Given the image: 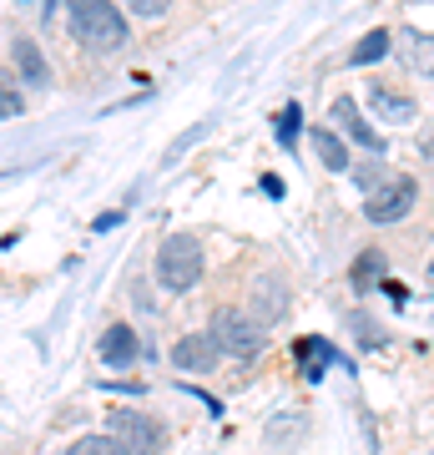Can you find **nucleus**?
Here are the masks:
<instances>
[{
    "mask_svg": "<svg viewBox=\"0 0 434 455\" xmlns=\"http://www.w3.org/2000/svg\"><path fill=\"white\" fill-rule=\"evenodd\" d=\"M430 293H434V263H430Z\"/></svg>",
    "mask_w": 434,
    "mask_h": 455,
    "instance_id": "obj_22",
    "label": "nucleus"
},
{
    "mask_svg": "<svg viewBox=\"0 0 434 455\" xmlns=\"http://www.w3.org/2000/svg\"><path fill=\"white\" fill-rule=\"evenodd\" d=\"M354 178H359V182H364V188L374 193V188H379V178H384V167H359Z\"/></svg>",
    "mask_w": 434,
    "mask_h": 455,
    "instance_id": "obj_20",
    "label": "nucleus"
},
{
    "mask_svg": "<svg viewBox=\"0 0 434 455\" xmlns=\"http://www.w3.org/2000/svg\"><path fill=\"white\" fill-rule=\"evenodd\" d=\"M379 56H389V31H369L354 51H349V61L354 66H369V61H379Z\"/></svg>",
    "mask_w": 434,
    "mask_h": 455,
    "instance_id": "obj_15",
    "label": "nucleus"
},
{
    "mask_svg": "<svg viewBox=\"0 0 434 455\" xmlns=\"http://www.w3.org/2000/svg\"><path fill=\"white\" fill-rule=\"evenodd\" d=\"M167 5H172V0H131V11H137V16H162Z\"/></svg>",
    "mask_w": 434,
    "mask_h": 455,
    "instance_id": "obj_19",
    "label": "nucleus"
},
{
    "mask_svg": "<svg viewBox=\"0 0 434 455\" xmlns=\"http://www.w3.org/2000/svg\"><path fill=\"white\" fill-rule=\"evenodd\" d=\"M71 455H127V451H122L112 435H86V440L71 445Z\"/></svg>",
    "mask_w": 434,
    "mask_h": 455,
    "instance_id": "obj_17",
    "label": "nucleus"
},
{
    "mask_svg": "<svg viewBox=\"0 0 434 455\" xmlns=\"http://www.w3.org/2000/svg\"><path fill=\"white\" fill-rule=\"evenodd\" d=\"M424 157H434V132H430V137H424Z\"/></svg>",
    "mask_w": 434,
    "mask_h": 455,
    "instance_id": "obj_21",
    "label": "nucleus"
},
{
    "mask_svg": "<svg viewBox=\"0 0 434 455\" xmlns=\"http://www.w3.org/2000/svg\"><path fill=\"white\" fill-rule=\"evenodd\" d=\"M11 61H16V71L26 76V86H51V66H46V56L36 51V41L20 36L16 46H11Z\"/></svg>",
    "mask_w": 434,
    "mask_h": 455,
    "instance_id": "obj_11",
    "label": "nucleus"
},
{
    "mask_svg": "<svg viewBox=\"0 0 434 455\" xmlns=\"http://www.w3.org/2000/svg\"><path fill=\"white\" fill-rule=\"evenodd\" d=\"M334 122H338L343 132H349V137H354L359 147H369V152H384V137H379V132H374L369 122H364V116H359V107H354L349 97H338V101H334Z\"/></svg>",
    "mask_w": 434,
    "mask_h": 455,
    "instance_id": "obj_9",
    "label": "nucleus"
},
{
    "mask_svg": "<svg viewBox=\"0 0 434 455\" xmlns=\"http://www.w3.org/2000/svg\"><path fill=\"white\" fill-rule=\"evenodd\" d=\"M414 197H419L414 178H404V172H389V178L379 182L369 197H364V218H369V223H399L404 212L414 208Z\"/></svg>",
    "mask_w": 434,
    "mask_h": 455,
    "instance_id": "obj_5",
    "label": "nucleus"
},
{
    "mask_svg": "<svg viewBox=\"0 0 434 455\" xmlns=\"http://www.w3.org/2000/svg\"><path fill=\"white\" fill-rule=\"evenodd\" d=\"M97 359H101V364H112V370L137 364V359H142V344H137L131 324H112V329H107V334H101V344H97Z\"/></svg>",
    "mask_w": 434,
    "mask_h": 455,
    "instance_id": "obj_7",
    "label": "nucleus"
},
{
    "mask_svg": "<svg viewBox=\"0 0 434 455\" xmlns=\"http://www.w3.org/2000/svg\"><path fill=\"white\" fill-rule=\"evenodd\" d=\"M354 289L364 293V289H374V283H379V278H384V253H379V248H369V253H359L354 259Z\"/></svg>",
    "mask_w": 434,
    "mask_h": 455,
    "instance_id": "obj_14",
    "label": "nucleus"
},
{
    "mask_svg": "<svg viewBox=\"0 0 434 455\" xmlns=\"http://www.w3.org/2000/svg\"><path fill=\"white\" fill-rule=\"evenodd\" d=\"M107 435L127 455H162L167 451V430L152 415H142V410H112L107 415Z\"/></svg>",
    "mask_w": 434,
    "mask_h": 455,
    "instance_id": "obj_3",
    "label": "nucleus"
},
{
    "mask_svg": "<svg viewBox=\"0 0 434 455\" xmlns=\"http://www.w3.org/2000/svg\"><path fill=\"white\" fill-rule=\"evenodd\" d=\"M283 314H288V289H283L278 278H257L253 283V319L268 329V324H278Z\"/></svg>",
    "mask_w": 434,
    "mask_h": 455,
    "instance_id": "obj_8",
    "label": "nucleus"
},
{
    "mask_svg": "<svg viewBox=\"0 0 434 455\" xmlns=\"http://www.w3.org/2000/svg\"><path fill=\"white\" fill-rule=\"evenodd\" d=\"M430 455H434V451H430Z\"/></svg>",
    "mask_w": 434,
    "mask_h": 455,
    "instance_id": "obj_23",
    "label": "nucleus"
},
{
    "mask_svg": "<svg viewBox=\"0 0 434 455\" xmlns=\"http://www.w3.org/2000/svg\"><path fill=\"white\" fill-rule=\"evenodd\" d=\"M157 278L172 293L197 289V283H202V243H197V238H187V233L162 238V248H157Z\"/></svg>",
    "mask_w": 434,
    "mask_h": 455,
    "instance_id": "obj_2",
    "label": "nucleus"
},
{
    "mask_svg": "<svg viewBox=\"0 0 434 455\" xmlns=\"http://www.w3.org/2000/svg\"><path fill=\"white\" fill-rule=\"evenodd\" d=\"M369 107L384 116V122H394V127H404V122H414V116H419V112H414V101L404 97V92H389L384 82H374V86H369Z\"/></svg>",
    "mask_w": 434,
    "mask_h": 455,
    "instance_id": "obj_10",
    "label": "nucleus"
},
{
    "mask_svg": "<svg viewBox=\"0 0 434 455\" xmlns=\"http://www.w3.org/2000/svg\"><path fill=\"white\" fill-rule=\"evenodd\" d=\"M404 61L414 76H434V36H419V31H404Z\"/></svg>",
    "mask_w": 434,
    "mask_h": 455,
    "instance_id": "obj_13",
    "label": "nucleus"
},
{
    "mask_svg": "<svg viewBox=\"0 0 434 455\" xmlns=\"http://www.w3.org/2000/svg\"><path fill=\"white\" fill-rule=\"evenodd\" d=\"M298 359H308V379H319L323 364L334 359V349H328L323 339H298Z\"/></svg>",
    "mask_w": 434,
    "mask_h": 455,
    "instance_id": "obj_16",
    "label": "nucleus"
},
{
    "mask_svg": "<svg viewBox=\"0 0 434 455\" xmlns=\"http://www.w3.org/2000/svg\"><path fill=\"white\" fill-rule=\"evenodd\" d=\"M217 359H227V355H223V344L212 339V329H208V334H182L178 349H172V364H178V370H187V374L212 370Z\"/></svg>",
    "mask_w": 434,
    "mask_h": 455,
    "instance_id": "obj_6",
    "label": "nucleus"
},
{
    "mask_svg": "<svg viewBox=\"0 0 434 455\" xmlns=\"http://www.w3.org/2000/svg\"><path fill=\"white\" fill-rule=\"evenodd\" d=\"M308 142H313V152H319V163L328 167V172H349V147L338 142L328 127H313L308 132Z\"/></svg>",
    "mask_w": 434,
    "mask_h": 455,
    "instance_id": "obj_12",
    "label": "nucleus"
},
{
    "mask_svg": "<svg viewBox=\"0 0 434 455\" xmlns=\"http://www.w3.org/2000/svg\"><path fill=\"white\" fill-rule=\"evenodd\" d=\"M212 339L223 344L227 359H253L263 349V324L253 314H238V309H217L212 314Z\"/></svg>",
    "mask_w": 434,
    "mask_h": 455,
    "instance_id": "obj_4",
    "label": "nucleus"
},
{
    "mask_svg": "<svg viewBox=\"0 0 434 455\" xmlns=\"http://www.w3.org/2000/svg\"><path fill=\"white\" fill-rule=\"evenodd\" d=\"M293 137H298V107H288V112L278 116V142L288 147V142H293Z\"/></svg>",
    "mask_w": 434,
    "mask_h": 455,
    "instance_id": "obj_18",
    "label": "nucleus"
},
{
    "mask_svg": "<svg viewBox=\"0 0 434 455\" xmlns=\"http://www.w3.org/2000/svg\"><path fill=\"white\" fill-rule=\"evenodd\" d=\"M71 31L91 56H112L127 46V20L112 0H71Z\"/></svg>",
    "mask_w": 434,
    "mask_h": 455,
    "instance_id": "obj_1",
    "label": "nucleus"
}]
</instances>
